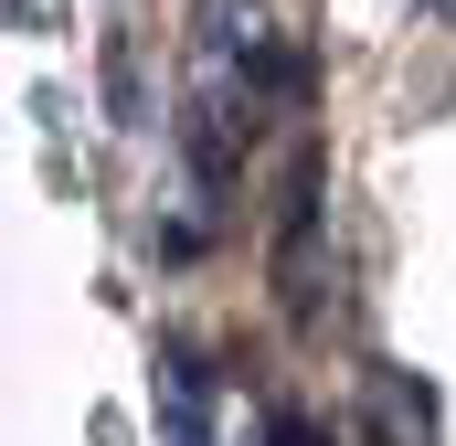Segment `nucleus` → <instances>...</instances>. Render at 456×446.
Masks as SVG:
<instances>
[{
    "mask_svg": "<svg viewBox=\"0 0 456 446\" xmlns=\"http://www.w3.org/2000/svg\"><path fill=\"white\" fill-rule=\"evenodd\" d=\"M191 149H202V181H224V170H233V149H244V96H233V86H213V96H202Z\"/></svg>",
    "mask_w": 456,
    "mask_h": 446,
    "instance_id": "f257e3e1",
    "label": "nucleus"
},
{
    "mask_svg": "<svg viewBox=\"0 0 456 446\" xmlns=\"http://www.w3.org/2000/svg\"><path fill=\"white\" fill-rule=\"evenodd\" d=\"M446 11H456V0H446Z\"/></svg>",
    "mask_w": 456,
    "mask_h": 446,
    "instance_id": "f03ea898",
    "label": "nucleus"
}]
</instances>
